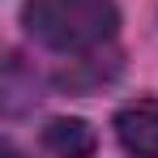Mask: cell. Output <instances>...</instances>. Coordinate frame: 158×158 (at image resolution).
<instances>
[{"label":"cell","mask_w":158,"mask_h":158,"mask_svg":"<svg viewBox=\"0 0 158 158\" xmlns=\"http://www.w3.org/2000/svg\"><path fill=\"white\" fill-rule=\"evenodd\" d=\"M4 158H22V154H17V150H13V145H9V150H4Z\"/></svg>","instance_id":"277c9868"},{"label":"cell","mask_w":158,"mask_h":158,"mask_svg":"<svg viewBox=\"0 0 158 158\" xmlns=\"http://www.w3.org/2000/svg\"><path fill=\"white\" fill-rule=\"evenodd\" d=\"M115 137L132 158H158V98H137L120 107Z\"/></svg>","instance_id":"7a4b0ae2"},{"label":"cell","mask_w":158,"mask_h":158,"mask_svg":"<svg viewBox=\"0 0 158 158\" xmlns=\"http://www.w3.org/2000/svg\"><path fill=\"white\" fill-rule=\"evenodd\" d=\"M22 26L52 52H94L120 26L115 0H26Z\"/></svg>","instance_id":"6da1fadb"},{"label":"cell","mask_w":158,"mask_h":158,"mask_svg":"<svg viewBox=\"0 0 158 158\" xmlns=\"http://www.w3.org/2000/svg\"><path fill=\"white\" fill-rule=\"evenodd\" d=\"M43 145H47V154H56V158H90L94 145H98V137H94V128H90L85 120L60 115V120H52V124L43 128Z\"/></svg>","instance_id":"3957f363"}]
</instances>
